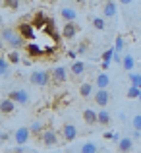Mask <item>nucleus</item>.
I'll return each instance as SVG.
<instances>
[{"instance_id": "obj_1", "label": "nucleus", "mask_w": 141, "mask_h": 153, "mask_svg": "<svg viewBox=\"0 0 141 153\" xmlns=\"http://www.w3.org/2000/svg\"><path fill=\"white\" fill-rule=\"evenodd\" d=\"M0 37H2V41L6 43V45H10L12 49H19V47H23V43H25V39L19 35V31H14L12 27H4Z\"/></svg>"}, {"instance_id": "obj_2", "label": "nucleus", "mask_w": 141, "mask_h": 153, "mask_svg": "<svg viewBox=\"0 0 141 153\" xmlns=\"http://www.w3.org/2000/svg\"><path fill=\"white\" fill-rule=\"evenodd\" d=\"M29 82L33 83V85H39V87H45L48 82H50V72H45V70H37L31 74Z\"/></svg>"}, {"instance_id": "obj_3", "label": "nucleus", "mask_w": 141, "mask_h": 153, "mask_svg": "<svg viewBox=\"0 0 141 153\" xmlns=\"http://www.w3.org/2000/svg\"><path fill=\"white\" fill-rule=\"evenodd\" d=\"M41 143L45 147H52L58 143V136H56L54 130H43L41 132Z\"/></svg>"}, {"instance_id": "obj_4", "label": "nucleus", "mask_w": 141, "mask_h": 153, "mask_svg": "<svg viewBox=\"0 0 141 153\" xmlns=\"http://www.w3.org/2000/svg\"><path fill=\"white\" fill-rule=\"evenodd\" d=\"M8 97L14 99L18 105H27V103H29V93H27L25 89H14V91H10Z\"/></svg>"}, {"instance_id": "obj_5", "label": "nucleus", "mask_w": 141, "mask_h": 153, "mask_svg": "<svg viewBox=\"0 0 141 153\" xmlns=\"http://www.w3.org/2000/svg\"><path fill=\"white\" fill-rule=\"evenodd\" d=\"M29 136H31V130L29 128H18L16 130V134H14V140H16V143H19V146H23V143H27L29 142Z\"/></svg>"}, {"instance_id": "obj_6", "label": "nucleus", "mask_w": 141, "mask_h": 153, "mask_svg": "<svg viewBox=\"0 0 141 153\" xmlns=\"http://www.w3.org/2000/svg\"><path fill=\"white\" fill-rule=\"evenodd\" d=\"M50 76H52V82H54V83H64V82H66V78H68L66 68H64V66H56L54 70L50 72Z\"/></svg>"}, {"instance_id": "obj_7", "label": "nucleus", "mask_w": 141, "mask_h": 153, "mask_svg": "<svg viewBox=\"0 0 141 153\" xmlns=\"http://www.w3.org/2000/svg\"><path fill=\"white\" fill-rule=\"evenodd\" d=\"M18 31H19V35H21L23 39H35V27L31 25V23H19V27H18Z\"/></svg>"}, {"instance_id": "obj_8", "label": "nucleus", "mask_w": 141, "mask_h": 153, "mask_svg": "<svg viewBox=\"0 0 141 153\" xmlns=\"http://www.w3.org/2000/svg\"><path fill=\"white\" fill-rule=\"evenodd\" d=\"M75 35H78V25H75L74 22H66V25H64V29H62V37L68 39V41H72Z\"/></svg>"}, {"instance_id": "obj_9", "label": "nucleus", "mask_w": 141, "mask_h": 153, "mask_svg": "<svg viewBox=\"0 0 141 153\" xmlns=\"http://www.w3.org/2000/svg\"><path fill=\"white\" fill-rule=\"evenodd\" d=\"M16 103L14 99H10V97H6V99H2V101H0V112H2V114H12V112L16 111Z\"/></svg>"}, {"instance_id": "obj_10", "label": "nucleus", "mask_w": 141, "mask_h": 153, "mask_svg": "<svg viewBox=\"0 0 141 153\" xmlns=\"http://www.w3.org/2000/svg\"><path fill=\"white\" fill-rule=\"evenodd\" d=\"M108 101H110V93H108L106 89H97V93H95V103L99 105V107H106Z\"/></svg>"}, {"instance_id": "obj_11", "label": "nucleus", "mask_w": 141, "mask_h": 153, "mask_svg": "<svg viewBox=\"0 0 141 153\" xmlns=\"http://www.w3.org/2000/svg\"><path fill=\"white\" fill-rule=\"evenodd\" d=\"M116 14H118V8H116L114 0H106L103 4V16L104 18H114Z\"/></svg>"}, {"instance_id": "obj_12", "label": "nucleus", "mask_w": 141, "mask_h": 153, "mask_svg": "<svg viewBox=\"0 0 141 153\" xmlns=\"http://www.w3.org/2000/svg\"><path fill=\"white\" fill-rule=\"evenodd\" d=\"M62 136L66 142H74L75 138H78V128L74 126V124H66V126L62 128Z\"/></svg>"}, {"instance_id": "obj_13", "label": "nucleus", "mask_w": 141, "mask_h": 153, "mask_svg": "<svg viewBox=\"0 0 141 153\" xmlns=\"http://www.w3.org/2000/svg\"><path fill=\"white\" fill-rule=\"evenodd\" d=\"M118 149L120 151H131V149H134V138H131V136L120 138L118 140Z\"/></svg>"}, {"instance_id": "obj_14", "label": "nucleus", "mask_w": 141, "mask_h": 153, "mask_svg": "<svg viewBox=\"0 0 141 153\" xmlns=\"http://www.w3.org/2000/svg\"><path fill=\"white\" fill-rule=\"evenodd\" d=\"M95 82H97V89H106V87L110 85V76H108L106 72H100Z\"/></svg>"}, {"instance_id": "obj_15", "label": "nucleus", "mask_w": 141, "mask_h": 153, "mask_svg": "<svg viewBox=\"0 0 141 153\" xmlns=\"http://www.w3.org/2000/svg\"><path fill=\"white\" fill-rule=\"evenodd\" d=\"M47 22H48V18L43 12H37V14L33 16V22H31V25L33 27H37V29H41V27H45L47 25Z\"/></svg>"}, {"instance_id": "obj_16", "label": "nucleus", "mask_w": 141, "mask_h": 153, "mask_svg": "<svg viewBox=\"0 0 141 153\" xmlns=\"http://www.w3.org/2000/svg\"><path fill=\"white\" fill-rule=\"evenodd\" d=\"M60 16H62V19H66V22H74V19L78 18V12L70 6H64L62 10H60Z\"/></svg>"}, {"instance_id": "obj_17", "label": "nucleus", "mask_w": 141, "mask_h": 153, "mask_svg": "<svg viewBox=\"0 0 141 153\" xmlns=\"http://www.w3.org/2000/svg\"><path fill=\"white\" fill-rule=\"evenodd\" d=\"M25 51H27V54H29V56H43L47 52L45 49H41L37 43H29V45H25Z\"/></svg>"}, {"instance_id": "obj_18", "label": "nucleus", "mask_w": 141, "mask_h": 153, "mask_svg": "<svg viewBox=\"0 0 141 153\" xmlns=\"http://www.w3.org/2000/svg\"><path fill=\"white\" fill-rule=\"evenodd\" d=\"M83 120H85V124L93 126V124H97V122H99V116H97V112H95V111L87 108V111H83Z\"/></svg>"}, {"instance_id": "obj_19", "label": "nucleus", "mask_w": 141, "mask_h": 153, "mask_svg": "<svg viewBox=\"0 0 141 153\" xmlns=\"http://www.w3.org/2000/svg\"><path fill=\"white\" fill-rule=\"evenodd\" d=\"M79 95H81L83 99L91 97V95H93V85H91L89 82H83L81 85H79Z\"/></svg>"}, {"instance_id": "obj_20", "label": "nucleus", "mask_w": 141, "mask_h": 153, "mask_svg": "<svg viewBox=\"0 0 141 153\" xmlns=\"http://www.w3.org/2000/svg\"><path fill=\"white\" fill-rule=\"evenodd\" d=\"M122 68H124V70H128V72H131L135 68V60H134V56H131V54H126L122 58Z\"/></svg>"}, {"instance_id": "obj_21", "label": "nucleus", "mask_w": 141, "mask_h": 153, "mask_svg": "<svg viewBox=\"0 0 141 153\" xmlns=\"http://www.w3.org/2000/svg\"><path fill=\"white\" fill-rule=\"evenodd\" d=\"M83 72H85V64H83L81 60H78V62L72 64V74L74 76H81Z\"/></svg>"}, {"instance_id": "obj_22", "label": "nucleus", "mask_w": 141, "mask_h": 153, "mask_svg": "<svg viewBox=\"0 0 141 153\" xmlns=\"http://www.w3.org/2000/svg\"><path fill=\"white\" fill-rule=\"evenodd\" d=\"M79 151H81V153H97V151H99V147H97L95 143L87 142V143H83V146H79Z\"/></svg>"}, {"instance_id": "obj_23", "label": "nucleus", "mask_w": 141, "mask_h": 153, "mask_svg": "<svg viewBox=\"0 0 141 153\" xmlns=\"http://www.w3.org/2000/svg\"><path fill=\"white\" fill-rule=\"evenodd\" d=\"M97 116H99V124H103V126H108V124H110V114H108L106 111L97 112Z\"/></svg>"}, {"instance_id": "obj_24", "label": "nucleus", "mask_w": 141, "mask_h": 153, "mask_svg": "<svg viewBox=\"0 0 141 153\" xmlns=\"http://www.w3.org/2000/svg\"><path fill=\"white\" fill-rule=\"evenodd\" d=\"M6 60H8L10 64H19L21 56H19V52H18V51H10V52H8V56H6Z\"/></svg>"}, {"instance_id": "obj_25", "label": "nucleus", "mask_w": 141, "mask_h": 153, "mask_svg": "<svg viewBox=\"0 0 141 153\" xmlns=\"http://www.w3.org/2000/svg\"><path fill=\"white\" fill-rule=\"evenodd\" d=\"M139 93H141L139 85H130V89H128V97H130V99H137Z\"/></svg>"}, {"instance_id": "obj_26", "label": "nucleus", "mask_w": 141, "mask_h": 153, "mask_svg": "<svg viewBox=\"0 0 141 153\" xmlns=\"http://www.w3.org/2000/svg\"><path fill=\"white\" fill-rule=\"evenodd\" d=\"M8 64H10V62H8L6 58H2V56H0V76H2V78L10 74V70H8Z\"/></svg>"}, {"instance_id": "obj_27", "label": "nucleus", "mask_w": 141, "mask_h": 153, "mask_svg": "<svg viewBox=\"0 0 141 153\" xmlns=\"http://www.w3.org/2000/svg\"><path fill=\"white\" fill-rule=\"evenodd\" d=\"M29 130H31V134H35V136H37V134H41V132H43V124L39 122V120H35V122L29 126Z\"/></svg>"}, {"instance_id": "obj_28", "label": "nucleus", "mask_w": 141, "mask_h": 153, "mask_svg": "<svg viewBox=\"0 0 141 153\" xmlns=\"http://www.w3.org/2000/svg\"><path fill=\"white\" fill-rule=\"evenodd\" d=\"M131 128H134V130H141V112H137V114L131 118Z\"/></svg>"}, {"instance_id": "obj_29", "label": "nucleus", "mask_w": 141, "mask_h": 153, "mask_svg": "<svg viewBox=\"0 0 141 153\" xmlns=\"http://www.w3.org/2000/svg\"><path fill=\"white\" fill-rule=\"evenodd\" d=\"M93 27H95V29H104L106 23H104L103 18H93Z\"/></svg>"}, {"instance_id": "obj_30", "label": "nucleus", "mask_w": 141, "mask_h": 153, "mask_svg": "<svg viewBox=\"0 0 141 153\" xmlns=\"http://www.w3.org/2000/svg\"><path fill=\"white\" fill-rule=\"evenodd\" d=\"M2 4L6 8H10V10H16L19 6V0H2Z\"/></svg>"}, {"instance_id": "obj_31", "label": "nucleus", "mask_w": 141, "mask_h": 153, "mask_svg": "<svg viewBox=\"0 0 141 153\" xmlns=\"http://www.w3.org/2000/svg\"><path fill=\"white\" fill-rule=\"evenodd\" d=\"M130 85H141V76L139 74H130Z\"/></svg>"}, {"instance_id": "obj_32", "label": "nucleus", "mask_w": 141, "mask_h": 153, "mask_svg": "<svg viewBox=\"0 0 141 153\" xmlns=\"http://www.w3.org/2000/svg\"><path fill=\"white\" fill-rule=\"evenodd\" d=\"M112 56H114V49H108V51L103 52V60H106V62H110Z\"/></svg>"}, {"instance_id": "obj_33", "label": "nucleus", "mask_w": 141, "mask_h": 153, "mask_svg": "<svg viewBox=\"0 0 141 153\" xmlns=\"http://www.w3.org/2000/svg\"><path fill=\"white\" fill-rule=\"evenodd\" d=\"M124 49V39L122 37H116V41H114V51H122Z\"/></svg>"}, {"instance_id": "obj_34", "label": "nucleus", "mask_w": 141, "mask_h": 153, "mask_svg": "<svg viewBox=\"0 0 141 153\" xmlns=\"http://www.w3.org/2000/svg\"><path fill=\"white\" fill-rule=\"evenodd\" d=\"M122 58H124V56L120 54V51H114V56H112V60H114L116 64H122Z\"/></svg>"}, {"instance_id": "obj_35", "label": "nucleus", "mask_w": 141, "mask_h": 153, "mask_svg": "<svg viewBox=\"0 0 141 153\" xmlns=\"http://www.w3.org/2000/svg\"><path fill=\"white\" fill-rule=\"evenodd\" d=\"M131 138H134V140H139L141 138V130H134V132H131Z\"/></svg>"}, {"instance_id": "obj_36", "label": "nucleus", "mask_w": 141, "mask_h": 153, "mask_svg": "<svg viewBox=\"0 0 141 153\" xmlns=\"http://www.w3.org/2000/svg\"><path fill=\"white\" fill-rule=\"evenodd\" d=\"M100 68H103V70H108V68H110V62H106V60H103V64H100Z\"/></svg>"}, {"instance_id": "obj_37", "label": "nucleus", "mask_w": 141, "mask_h": 153, "mask_svg": "<svg viewBox=\"0 0 141 153\" xmlns=\"http://www.w3.org/2000/svg\"><path fill=\"white\" fill-rule=\"evenodd\" d=\"M85 51H87V45H79V49H78V52H79V54H83Z\"/></svg>"}, {"instance_id": "obj_38", "label": "nucleus", "mask_w": 141, "mask_h": 153, "mask_svg": "<svg viewBox=\"0 0 141 153\" xmlns=\"http://www.w3.org/2000/svg\"><path fill=\"white\" fill-rule=\"evenodd\" d=\"M112 136H114V132H104V140H112Z\"/></svg>"}, {"instance_id": "obj_39", "label": "nucleus", "mask_w": 141, "mask_h": 153, "mask_svg": "<svg viewBox=\"0 0 141 153\" xmlns=\"http://www.w3.org/2000/svg\"><path fill=\"white\" fill-rule=\"evenodd\" d=\"M118 2H120V4H124V6H128V4H131L134 0H118Z\"/></svg>"}, {"instance_id": "obj_40", "label": "nucleus", "mask_w": 141, "mask_h": 153, "mask_svg": "<svg viewBox=\"0 0 141 153\" xmlns=\"http://www.w3.org/2000/svg\"><path fill=\"white\" fill-rule=\"evenodd\" d=\"M2 47H4V41H2V37H0V51H2Z\"/></svg>"}, {"instance_id": "obj_41", "label": "nucleus", "mask_w": 141, "mask_h": 153, "mask_svg": "<svg viewBox=\"0 0 141 153\" xmlns=\"http://www.w3.org/2000/svg\"><path fill=\"white\" fill-rule=\"evenodd\" d=\"M0 29H4V23H2V18H0Z\"/></svg>"}, {"instance_id": "obj_42", "label": "nucleus", "mask_w": 141, "mask_h": 153, "mask_svg": "<svg viewBox=\"0 0 141 153\" xmlns=\"http://www.w3.org/2000/svg\"><path fill=\"white\" fill-rule=\"evenodd\" d=\"M137 99H139V101H141V93H139V97H137Z\"/></svg>"}, {"instance_id": "obj_43", "label": "nucleus", "mask_w": 141, "mask_h": 153, "mask_svg": "<svg viewBox=\"0 0 141 153\" xmlns=\"http://www.w3.org/2000/svg\"><path fill=\"white\" fill-rule=\"evenodd\" d=\"M78 2H83V0H78Z\"/></svg>"}, {"instance_id": "obj_44", "label": "nucleus", "mask_w": 141, "mask_h": 153, "mask_svg": "<svg viewBox=\"0 0 141 153\" xmlns=\"http://www.w3.org/2000/svg\"><path fill=\"white\" fill-rule=\"evenodd\" d=\"M95 2H97V0H95Z\"/></svg>"}]
</instances>
